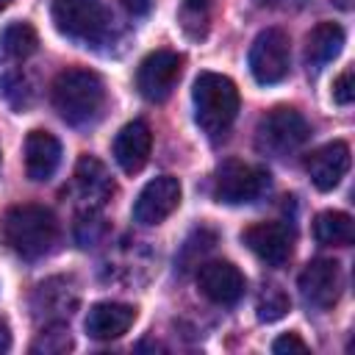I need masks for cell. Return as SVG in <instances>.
Masks as SVG:
<instances>
[{"mask_svg": "<svg viewBox=\"0 0 355 355\" xmlns=\"http://www.w3.org/2000/svg\"><path fill=\"white\" fill-rule=\"evenodd\" d=\"M183 72V55L175 50H153L150 55L141 58L136 69V89L144 100L150 103H164Z\"/></svg>", "mask_w": 355, "mask_h": 355, "instance_id": "ba28073f", "label": "cell"}, {"mask_svg": "<svg viewBox=\"0 0 355 355\" xmlns=\"http://www.w3.org/2000/svg\"><path fill=\"white\" fill-rule=\"evenodd\" d=\"M341 288H344L341 263L333 258H313L300 272V291L305 302L313 308H333L341 297Z\"/></svg>", "mask_w": 355, "mask_h": 355, "instance_id": "9c48e42d", "label": "cell"}, {"mask_svg": "<svg viewBox=\"0 0 355 355\" xmlns=\"http://www.w3.org/2000/svg\"><path fill=\"white\" fill-rule=\"evenodd\" d=\"M308 136H311L308 119L297 108L277 105L261 116V122L255 128V147L263 155L283 158V155L297 153L308 141Z\"/></svg>", "mask_w": 355, "mask_h": 355, "instance_id": "277c9868", "label": "cell"}, {"mask_svg": "<svg viewBox=\"0 0 355 355\" xmlns=\"http://www.w3.org/2000/svg\"><path fill=\"white\" fill-rule=\"evenodd\" d=\"M333 100L338 105H349L355 100V75H352V67H347L336 80H333Z\"/></svg>", "mask_w": 355, "mask_h": 355, "instance_id": "cb8c5ba5", "label": "cell"}, {"mask_svg": "<svg viewBox=\"0 0 355 355\" xmlns=\"http://www.w3.org/2000/svg\"><path fill=\"white\" fill-rule=\"evenodd\" d=\"M291 69V39L280 28H266L250 47V72L261 86L280 83Z\"/></svg>", "mask_w": 355, "mask_h": 355, "instance_id": "52a82bcc", "label": "cell"}, {"mask_svg": "<svg viewBox=\"0 0 355 355\" xmlns=\"http://www.w3.org/2000/svg\"><path fill=\"white\" fill-rule=\"evenodd\" d=\"M150 150H153V133H150L147 122H141V119L128 122L114 139V158L122 166V172H128V175H136L144 169Z\"/></svg>", "mask_w": 355, "mask_h": 355, "instance_id": "2e32d148", "label": "cell"}, {"mask_svg": "<svg viewBox=\"0 0 355 355\" xmlns=\"http://www.w3.org/2000/svg\"><path fill=\"white\" fill-rule=\"evenodd\" d=\"M122 6H125L128 14H133V17H144V14L150 11L153 0H122Z\"/></svg>", "mask_w": 355, "mask_h": 355, "instance_id": "484cf974", "label": "cell"}, {"mask_svg": "<svg viewBox=\"0 0 355 355\" xmlns=\"http://www.w3.org/2000/svg\"><path fill=\"white\" fill-rule=\"evenodd\" d=\"M258 6H269V8H302L308 0H255Z\"/></svg>", "mask_w": 355, "mask_h": 355, "instance_id": "4316f807", "label": "cell"}, {"mask_svg": "<svg viewBox=\"0 0 355 355\" xmlns=\"http://www.w3.org/2000/svg\"><path fill=\"white\" fill-rule=\"evenodd\" d=\"M180 180L172 175L153 178L133 202V219L139 225H161L178 205H180Z\"/></svg>", "mask_w": 355, "mask_h": 355, "instance_id": "30bf717a", "label": "cell"}, {"mask_svg": "<svg viewBox=\"0 0 355 355\" xmlns=\"http://www.w3.org/2000/svg\"><path fill=\"white\" fill-rule=\"evenodd\" d=\"M3 241L11 252L25 261L44 258L58 241V222L50 208L36 202H22L6 211L0 222Z\"/></svg>", "mask_w": 355, "mask_h": 355, "instance_id": "6da1fadb", "label": "cell"}, {"mask_svg": "<svg viewBox=\"0 0 355 355\" xmlns=\"http://www.w3.org/2000/svg\"><path fill=\"white\" fill-rule=\"evenodd\" d=\"M305 169L319 191H333L349 169V144L347 141L322 144L305 158Z\"/></svg>", "mask_w": 355, "mask_h": 355, "instance_id": "5bb4252c", "label": "cell"}, {"mask_svg": "<svg viewBox=\"0 0 355 355\" xmlns=\"http://www.w3.org/2000/svg\"><path fill=\"white\" fill-rule=\"evenodd\" d=\"M78 305V288L72 283V277H47L44 283L36 286L33 297H31V308L36 319L44 322H64L72 316Z\"/></svg>", "mask_w": 355, "mask_h": 355, "instance_id": "4fadbf2b", "label": "cell"}, {"mask_svg": "<svg viewBox=\"0 0 355 355\" xmlns=\"http://www.w3.org/2000/svg\"><path fill=\"white\" fill-rule=\"evenodd\" d=\"M8 6H11V0H0V11H3V8H8Z\"/></svg>", "mask_w": 355, "mask_h": 355, "instance_id": "f1b7e54d", "label": "cell"}, {"mask_svg": "<svg viewBox=\"0 0 355 355\" xmlns=\"http://www.w3.org/2000/svg\"><path fill=\"white\" fill-rule=\"evenodd\" d=\"M344 47V28L336 22H319L316 28H311V33L305 36V64L308 69H322L324 64H330Z\"/></svg>", "mask_w": 355, "mask_h": 355, "instance_id": "d6986e66", "label": "cell"}, {"mask_svg": "<svg viewBox=\"0 0 355 355\" xmlns=\"http://www.w3.org/2000/svg\"><path fill=\"white\" fill-rule=\"evenodd\" d=\"M67 349H72V338H69V330L64 327V322H53L31 344V352H44V355H58V352H67Z\"/></svg>", "mask_w": 355, "mask_h": 355, "instance_id": "603a6c76", "label": "cell"}, {"mask_svg": "<svg viewBox=\"0 0 355 355\" xmlns=\"http://www.w3.org/2000/svg\"><path fill=\"white\" fill-rule=\"evenodd\" d=\"M269 189V172L263 166L230 158L214 175V197L225 205L255 202Z\"/></svg>", "mask_w": 355, "mask_h": 355, "instance_id": "8992f818", "label": "cell"}, {"mask_svg": "<svg viewBox=\"0 0 355 355\" xmlns=\"http://www.w3.org/2000/svg\"><path fill=\"white\" fill-rule=\"evenodd\" d=\"M61 164V141L47 130H31L25 136V172L31 180L44 183Z\"/></svg>", "mask_w": 355, "mask_h": 355, "instance_id": "ac0fdd59", "label": "cell"}, {"mask_svg": "<svg viewBox=\"0 0 355 355\" xmlns=\"http://www.w3.org/2000/svg\"><path fill=\"white\" fill-rule=\"evenodd\" d=\"M191 100H194V119L200 130L211 141L225 139L239 114L236 83L219 72H200L191 89Z\"/></svg>", "mask_w": 355, "mask_h": 355, "instance_id": "3957f363", "label": "cell"}, {"mask_svg": "<svg viewBox=\"0 0 355 355\" xmlns=\"http://www.w3.org/2000/svg\"><path fill=\"white\" fill-rule=\"evenodd\" d=\"M272 349H275L277 355H286V352H308V344H305L297 333H283L280 338H275Z\"/></svg>", "mask_w": 355, "mask_h": 355, "instance_id": "d4e9b609", "label": "cell"}, {"mask_svg": "<svg viewBox=\"0 0 355 355\" xmlns=\"http://www.w3.org/2000/svg\"><path fill=\"white\" fill-rule=\"evenodd\" d=\"M241 241L269 266H283L294 252V233L283 222H255L241 233Z\"/></svg>", "mask_w": 355, "mask_h": 355, "instance_id": "8fae6325", "label": "cell"}, {"mask_svg": "<svg viewBox=\"0 0 355 355\" xmlns=\"http://www.w3.org/2000/svg\"><path fill=\"white\" fill-rule=\"evenodd\" d=\"M313 239L327 247H347L355 239L352 216L344 211H322L313 219Z\"/></svg>", "mask_w": 355, "mask_h": 355, "instance_id": "ffe728a7", "label": "cell"}, {"mask_svg": "<svg viewBox=\"0 0 355 355\" xmlns=\"http://www.w3.org/2000/svg\"><path fill=\"white\" fill-rule=\"evenodd\" d=\"M136 322V308L125 305V302H94L86 313V333L89 338L97 341H111L119 338L130 330V324Z\"/></svg>", "mask_w": 355, "mask_h": 355, "instance_id": "e0dca14e", "label": "cell"}, {"mask_svg": "<svg viewBox=\"0 0 355 355\" xmlns=\"http://www.w3.org/2000/svg\"><path fill=\"white\" fill-rule=\"evenodd\" d=\"M11 347V336H8V327L0 324V352H6Z\"/></svg>", "mask_w": 355, "mask_h": 355, "instance_id": "83f0119b", "label": "cell"}, {"mask_svg": "<svg viewBox=\"0 0 355 355\" xmlns=\"http://www.w3.org/2000/svg\"><path fill=\"white\" fill-rule=\"evenodd\" d=\"M36 47H39V36L28 22H14L0 36V53L8 61H25L31 53H36Z\"/></svg>", "mask_w": 355, "mask_h": 355, "instance_id": "44dd1931", "label": "cell"}, {"mask_svg": "<svg viewBox=\"0 0 355 355\" xmlns=\"http://www.w3.org/2000/svg\"><path fill=\"white\" fill-rule=\"evenodd\" d=\"M53 22L61 36L80 44H97L105 39L111 17L103 0H53Z\"/></svg>", "mask_w": 355, "mask_h": 355, "instance_id": "5b68a950", "label": "cell"}, {"mask_svg": "<svg viewBox=\"0 0 355 355\" xmlns=\"http://www.w3.org/2000/svg\"><path fill=\"white\" fill-rule=\"evenodd\" d=\"M72 191L75 197L83 202L86 211H97L103 208L111 194H114V180L108 178L105 166L92 158V155H83L75 166V178H72Z\"/></svg>", "mask_w": 355, "mask_h": 355, "instance_id": "9a60e30c", "label": "cell"}, {"mask_svg": "<svg viewBox=\"0 0 355 355\" xmlns=\"http://www.w3.org/2000/svg\"><path fill=\"white\" fill-rule=\"evenodd\" d=\"M50 97H53L58 116L75 128L97 122L105 108V86L100 75L92 69H80V67H69L58 72L53 80Z\"/></svg>", "mask_w": 355, "mask_h": 355, "instance_id": "7a4b0ae2", "label": "cell"}, {"mask_svg": "<svg viewBox=\"0 0 355 355\" xmlns=\"http://www.w3.org/2000/svg\"><path fill=\"white\" fill-rule=\"evenodd\" d=\"M197 288L216 305H233L244 297L247 280L230 261H208L197 272Z\"/></svg>", "mask_w": 355, "mask_h": 355, "instance_id": "7c38bea8", "label": "cell"}, {"mask_svg": "<svg viewBox=\"0 0 355 355\" xmlns=\"http://www.w3.org/2000/svg\"><path fill=\"white\" fill-rule=\"evenodd\" d=\"M288 308H291V300L280 286H263L258 305H255V313L261 322H277L288 313Z\"/></svg>", "mask_w": 355, "mask_h": 355, "instance_id": "7402d4cb", "label": "cell"}]
</instances>
